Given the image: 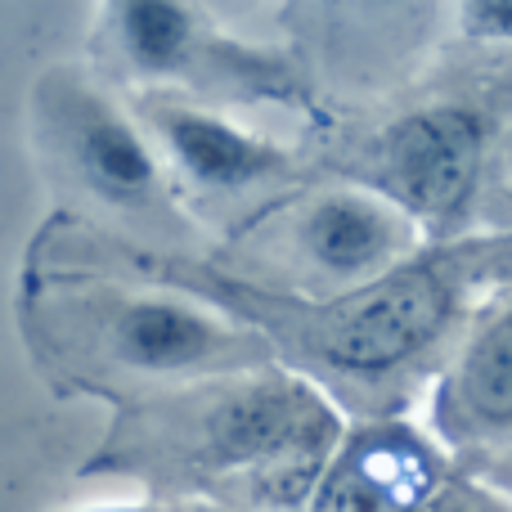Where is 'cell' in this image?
Wrapping results in <instances>:
<instances>
[{"label": "cell", "instance_id": "6da1fadb", "mask_svg": "<svg viewBox=\"0 0 512 512\" xmlns=\"http://www.w3.org/2000/svg\"><path fill=\"white\" fill-rule=\"evenodd\" d=\"M113 409L86 472H126L171 490L248 481L270 508L306 504L337 445L324 396L274 364L126 396Z\"/></svg>", "mask_w": 512, "mask_h": 512}, {"label": "cell", "instance_id": "7a4b0ae2", "mask_svg": "<svg viewBox=\"0 0 512 512\" xmlns=\"http://www.w3.org/2000/svg\"><path fill=\"white\" fill-rule=\"evenodd\" d=\"M18 324L54 387L104 405L279 360L256 328L194 292L104 270L27 261Z\"/></svg>", "mask_w": 512, "mask_h": 512}, {"label": "cell", "instance_id": "3957f363", "mask_svg": "<svg viewBox=\"0 0 512 512\" xmlns=\"http://www.w3.org/2000/svg\"><path fill=\"white\" fill-rule=\"evenodd\" d=\"M27 117L63 216L140 248L194 252V216L180 207L158 149L90 63H50L32 81Z\"/></svg>", "mask_w": 512, "mask_h": 512}, {"label": "cell", "instance_id": "277c9868", "mask_svg": "<svg viewBox=\"0 0 512 512\" xmlns=\"http://www.w3.org/2000/svg\"><path fill=\"white\" fill-rule=\"evenodd\" d=\"M90 68L126 95L171 90L212 108L301 99L288 59L230 36L207 0H99Z\"/></svg>", "mask_w": 512, "mask_h": 512}, {"label": "cell", "instance_id": "5b68a950", "mask_svg": "<svg viewBox=\"0 0 512 512\" xmlns=\"http://www.w3.org/2000/svg\"><path fill=\"white\" fill-rule=\"evenodd\" d=\"M153 140L180 207L198 221H252L248 207L283 185L292 171V153L261 135L234 126L212 104L171 95V90H140L126 95Z\"/></svg>", "mask_w": 512, "mask_h": 512}, {"label": "cell", "instance_id": "8992f818", "mask_svg": "<svg viewBox=\"0 0 512 512\" xmlns=\"http://www.w3.org/2000/svg\"><path fill=\"white\" fill-rule=\"evenodd\" d=\"M270 216H279L274 230L252 221L234 243H270L274 256H283L279 265L288 270V279L315 288L310 297H319V288L324 297L364 288L405 265L414 248L405 212L391 198H373L360 189H328Z\"/></svg>", "mask_w": 512, "mask_h": 512}, {"label": "cell", "instance_id": "52a82bcc", "mask_svg": "<svg viewBox=\"0 0 512 512\" xmlns=\"http://www.w3.org/2000/svg\"><path fill=\"white\" fill-rule=\"evenodd\" d=\"M481 162V131L459 108H432L396 122L378 144V180L382 198L400 212L441 216L468 198Z\"/></svg>", "mask_w": 512, "mask_h": 512}, {"label": "cell", "instance_id": "ba28073f", "mask_svg": "<svg viewBox=\"0 0 512 512\" xmlns=\"http://www.w3.org/2000/svg\"><path fill=\"white\" fill-rule=\"evenodd\" d=\"M459 400L481 423H512V315L472 342L459 369Z\"/></svg>", "mask_w": 512, "mask_h": 512}, {"label": "cell", "instance_id": "9c48e42d", "mask_svg": "<svg viewBox=\"0 0 512 512\" xmlns=\"http://www.w3.org/2000/svg\"><path fill=\"white\" fill-rule=\"evenodd\" d=\"M472 9L486 32H512V0H472Z\"/></svg>", "mask_w": 512, "mask_h": 512}, {"label": "cell", "instance_id": "30bf717a", "mask_svg": "<svg viewBox=\"0 0 512 512\" xmlns=\"http://www.w3.org/2000/svg\"><path fill=\"white\" fill-rule=\"evenodd\" d=\"M243 5H252V0H207V9H212L216 18H234V14H243Z\"/></svg>", "mask_w": 512, "mask_h": 512}, {"label": "cell", "instance_id": "8fae6325", "mask_svg": "<svg viewBox=\"0 0 512 512\" xmlns=\"http://www.w3.org/2000/svg\"><path fill=\"white\" fill-rule=\"evenodd\" d=\"M436 512H504V508H490V504H481V499H454V504H445Z\"/></svg>", "mask_w": 512, "mask_h": 512}, {"label": "cell", "instance_id": "7c38bea8", "mask_svg": "<svg viewBox=\"0 0 512 512\" xmlns=\"http://www.w3.org/2000/svg\"><path fill=\"white\" fill-rule=\"evenodd\" d=\"M86 512H162L158 504H113V508H86Z\"/></svg>", "mask_w": 512, "mask_h": 512}]
</instances>
